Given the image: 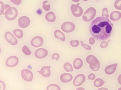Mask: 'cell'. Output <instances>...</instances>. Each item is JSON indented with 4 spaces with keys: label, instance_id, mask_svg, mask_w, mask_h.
Masks as SVG:
<instances>
[{
    "label": "cell",
    "instance_id": "1",
    "mask_svg": "<svg viewBox=\"0 0 121 90\" xmlns=\"http://www.w3.org/2000/svg\"><path fill=\"white\" fill-rule=\"evenodd\" d=\"M89 31L96 39L105 40L110 38L113 32V24L108 18L98 17L91 22Z\"/></svg>",
    "mask_w": 121,
    "mask_h": 90
},
{
    "label": "cell",
    "instance_id": "2",
    "mask_svg": "<svg viewBox=\"0 0 121 90\" xmlns=\"http://www.w3.org/2000/svg\"><path fill=\"white\" fill-rule=\"evenodd\" d=\"M18 11L14 7H11L9 5H5V10L3 13L5 15L6 19L9 21H12L18 16Z\"/></svg>",
    "mask_w": 121,
    "mask_h": 90
},
{
    "label": "cell",
    "instance_id": "3",
    "mask_svg": "<svg viewBox=\"0 0 121 90\" xmlns=\"http://www.w3.org/2000/svg\"><path fill=\"white\" fill-rule=\"evenodd\" d=\"M96 15V10L94 7H90L85 12L83 16V20L89 22L93 20Z\"/></svg>",
    "mask_w": 121,
    "mask_h": 90
},
{
    "label": "cell",
    "instance_id": "4",
    "mask_svg": "<svg viewBox=\"0 0 121 90\" xmlns=\"http://www.w3.org/2000/svg\"><path fill=\"white\" fill-rule=\"evenodd\" d=\"M79 3L77 5L73 4L71 6V11L73 15L75 17H80L83 14V10L81 7L78 6Z\"/></svg>",
    "mask_w": 121,
    "mask_h": 90
},
{
    "label": "cell",
    "instance_id": "5",
    "mask_svg": "<svg viewBox=\"0 0 121 90\" xmlns=\"http://www.w3.org/2000/svg\"><path fill=\"white\" fill-rule=\"evenodd\" d=\"M75 28L74 23L70 22H64L61 26L62 30L67 33H69L73 32Z\"/></svg>",
    "mask_w": 121,
    "mask_h": 90
},
{
    "label": "cell",
    "instance_id": "6",
    "mask_svg": "<svg viewBox=\"0 0 121 90\" xmlns=\"http://www.w3.org/2000/svg\"><path fill=\"white\" fill-rule=\"evenodd\" d=\"M21 75L22 79L26 82H31L33 79V73L30 70H28L27 69H23L22 71Z\"/></svg>",
    "mask_w": 121,
    "mask_h": 90
},
{
    "label": "cell",
    "instance_id": "7",
    "mask_svg": "<svg viewBox=\"0 0 121 90\" xmlns=\"http://www.w3.org/2000/svg\"><path fill=\"white\" fill-rule=\"evenodd\" d=\"M19 26L22 28H26L29 26L30 23V19L25 16H23L19 18L18 19Z\"/></svg>",
    "mask_w": 121,
    "mask_h": 90
},
{
    "label": "cell",
    "instance_id": "8",
    "mask_svg": "<svg viewBox=\"0 0 121 90\" xmlns=\"http://www.w3.org/2000/svg\"><path fill=\"white\" fill-rule=\"evenodd\" d=\"M19 63V59L16 56L9 57L6 60V65L8 67H14L16 66Z\"/></svg>",
    "mask_w": 121,
    "mask_h": 90
},
{
    "label": "cell",
    "instance_id": "9",
    "mask_svg": "<svg viewBox=\"0 0 121 90\" xmlns=\"http://www.w3.org/2000/svg\"><path fill=\"white\" fill-rule=\"evenodd\" d=\"M5 38L7 41L10 44L15 45L17 44L18 41L14 35L10 32H6L5 34Z\"/></svg>",
    "mask_w": 121,
    "mask_h": 90
},
{
    "label": "cell",
    "instance_id": "10",
    "mask_svg": "<svg viewBox=\"0 0 121 90\" xmlns=\"http://www.w3.org/2000/svg\"><path fill=\"white\" fill-rule=\"evenodd\" d=\"M85 79V76L83 74H78L74 79L73 81V84L75 86H79L83 84L84 82Z\"/></svg>",
    "mask_w": 121,
    "mask_h": 90
},
{
    "label": "cell",
    "instance_id": "11",
    "mask_svg": "<svg viewBox=\"0 0 121 90\" xmlns=\"http://www.w3.org/2000/svg\"><path fill=\"white\" fill-rule=\"evenodd\" d=\"M43 39L42 38L36 36L33 38L31 41V45L36 48H38L40 47L43 44Z\"/></svg>",
    "mask_w": 121,
    "mask_h": 90
},
{
    "label": "cell",
    "instance_id": "12",
    "mask_svg": "<svg viewBox=\"0 0 121 90\" xmlns=\"http://www.w3.org/2000/svg\"><path fill=\"white\" fill-rule=\"evenodd\" d=\"M48 51L44 48L38 49L35 51V56L38 59H43L47 56Z\"/></svg>",
    "mask_w": 121,
    "mask_h": 90
},
{
    "label": "cell",
    "instance_id": "13",
    "mask_svg": "<svg viewBox=\"0 0 121 90\" xmlns=\"http://www.w3.org/2000/svg\"><path fill=\"white\" fill-rule=\"evenodd\" d=\"M86 61L89 64V67H94L99 63L97 58L93 55H89L86 58Z\"/></svg>",
    "mask_w": 121,
    "mask_h": 90
},
{
    "label": "cell",
    "instance_id": "14",
    "mask_svg": "<svg viewBox=\"0 0 121 90\" xmlns=\"http://www.w3.org/2000/svg\"><path fill=\"white\" fill-rule=\"evenodd\" d=\"M51 66H44L42 68L40 71H38V72L45 78L49 77L50 75V68Z\"/></svg>",
    "mask_w": 121,
    "mask_h": 90
},
{
    "label": "cell",
    "instance_id": "15",
    "mask_svg": "<svg viewBox=\"0 0 121 90\" xmlns=\"http://www.w3.org/2000/svg\"><path fill=\"white\" fill-rule=\"evenodd\" d=\"M117 64H111L105 68V72L108 75H111L115 73L117 68Z\"/></svg>",
    "mask_w": 121,
    "mask_h": 90
},
{
    "label": "cell",
    "instance_id": "16",
    "mask_svg": "<svg viewBox=\"0 0 121 90\" xmlns=\"http://www.w3.org/2000/svg\"><path fill=\"white\" fill-rule=\"evenodd\" d=\"M60 79L61 81L63 82H68L72 80L73 76L70 73H63L61 75Z\"/></svg>",
    "mask_w": 121,
    "mask_h": 90
},
{
    "label": "cell",
    "instance_id": "17",
    "mask_svg": "<svg viewBox=\"0 0 121 90\" xmlns=\"http://www.w3.org/2000/svg\"><path fill=\"white\" fill-rule=\"evenodd\" d=\"M121 18V13L118 11L112 12L110 15V19L113 21H116L119 20Z\"/></svg>",
    "mask_w": 121,
    "mask_h": 90
},
{
    "label": "cell",
    "instance_id": "18",
    "mask_svg": "<svg viewBox=\"0 0 121 90\" xmlns=\"http://www.w3.org/2000/svg\"><path fill=\"white\" fill-rule=\"evenodd\" d=\"M83 60L80 58L76 59L73 63V67L76 69H79L83 66Z\"/></svg>",
    "mask_w": 121,
    "mask_h": 90
},
{
    "label": "cell",
    "instance_id": "19",
    "mask_svg": "<svg viewBox=\"0 0 121 90\" xmlns=\"http://www.w3.org/2000/svg\"><path fill=\"white\" fill-rule=\"evenodd\" d=\"M45 19L48 21L50 22H53L55 21L56 16L55 13L52 11L49 12L46 14L45 15Z\"/></svg>",
    "mask_w": 121,
    "mask_h": 90
},
{
    "label": "cell",
    "instance_id": "20",
    "mask_svg": "<svg viewBox=\"0 0 121 90\" xmlns=\"http://www.w3.org/2000/svg\"><path fill=\"white\" fill-rule=\"evenodd\" d=\"M54 35L55 38L57 39L61 40L63 41H64L65 40V34L62 31L59 30H57L55 31Z\"/></svg>",
    "mask_w": 121,
    "mask_h": 90
},
{
    "label": "cell",
    "instance_id": "21",
    "mask_svg": "<svg viewBox=\"0 0 121 90\" xmlns=\"http://www.w3.org/2000/svg\"><path fill=\"white\" fill-rule=\"evenodd\" d=\"M104 81L100 79H96L94 82V85L95 86L97 87H99L103 86L104 84Z\"/></svg>",
    "mask_w": 121,
    "mask_h": 90
},
{
    "label": "cell",
    "instance_id": "22",
    "mask_svg": "<svg viewBox=\"0 0 121 90\" xmlns=\"http://www.w3.org/2000/svg\"><path fill=\"white\" fill-rule=\"evenodd\" d=\"M64 68L67 72H73V68L71 64L68 62H66L64 64Z\"/></svg>",
    "mask_w": 121,
    "mask_h": 90
},
{
    "label": "cell",
    "instance_id": "23",
    "mask_svg": "<svg viewBox=\"0 0 121 90\" xmlns=\"http://www.w3.org/2000/svg\"><path fill=\"white\" fill-rule=\"evenodd\" d=\"M14 34L19 39L22 38L23 37V32L21 29H15L13 31Z\"/></svg>",
    "mask_w": 121,
    "mask_h": 90
},
{
    "label": "cell",
    "instance_id": "24",
    "mask_svg": "<svg viewBox=\"0 0 121 90\" xmlns=\"http://www.w3.org/2000/svg\"><path fill=\"white\" fill-rule=\"evenodd\" d=\"M47 90H60V88L58 85L52 84L48 86L47 88Z\"/></svg>",
    "mask_w": 121,
    "mask_h": 90
},
{
    "label": "cell",
    "instance_id": "25",
    "mask_svg": "<svg viewBox=\"0 0 121 90\" xmlns=\"http://www.w3.org/2000/svg\"><path fill=\"white\" fill-rule=\"evenodd\" d=\"M22 52L26 56H30L31 55V52L26 45H24L22 49Z\"/></svg>",
    "mask_w": 121,
    "mask_h": 90
},
{
    "label": "cell",
    "instance_id": "26",
    "mask_svg": "<svg viewBox=\"0 0 121 90\" xmlns=\"http://www.w3.org/2000/svg\"><path fill=\"white\" fill-rule=\"evenodd\" d=\"M114 6L116 9L121 10V0H116L114 3Z\"/></svg>",
    "mask_w": 121,
    "mask_h": 90
},
{
    "label": "cell",
    "instance_id": "27",
    "mask_svg": "<svg viewBox=\"0 0 121 90\" xmlns=\"http://www.w3.org/2000/svg\"><path fill=\"white\" fill-rule=\"evenodd\" d=\"M108 9L107 8H104L103 9V12H102V17H105L107 18H108L109 17V15H108Z\"/></svg>",
    "mask_w": 121,
    "mask_h": 90
},
{
    "label": "cell",
    "instance_id": "28",
    "mask_svg": "<svg viewBox=\"0 0 121 90\" xmlns=\"http://www.w3.org/2000/svg\"><path fill=\"white\" fill-rule=\"evenodd\" d=\"M48 2L47 0L44 1L43 3V7L45 11H50V5H46V3Z\"/></svg>",
    "mask_w": 121,
    "mask_h": 90
},
{
    "label": "cell",
    "instance_id": "29",
    "mask_svg": "<svg viewBox=\"0 0 121 90\" xmlns=\"http://www.w3.org/2000/svg\"><path fill=\"white\" fill-rule=\"evenodd\" d=\"M5 10V5L4 3L0 0V15H3Z\"/></svg>",
    "mask_w": 121,
    "mask_h": 90
},
{
    "label": "cell",
    "instance_id": "30",
    "mask_svg": "<svg viewBox=\"0 0 121 90\" xmlns=\"http://www.w3.org/2000/svg\"><path fill=\"white\" fill-rule=\"evenodd\" d=\"M70 44L73 47H77L79 44V41L78 40H74V41H71L70 42Z\"/></svg>",
    "mask_w": 121,
    "mask_h": 90
},
{
    "label": "cell",
    "instance_id": "31",
    "mask_svg": "<svg viewBox=\"0 0 121 90\" xmlns=\"http://www.w3.org/2000/svg\"><path fill=\"white\" fill-rule=\"evenodd\" d=\"M81 44L85 49H86L87 50H88V51H90L91 50V47L89 45L84 44L83 41H81Z\"/></svg>",
    "mask_w": 121,
    "mask_h": 90
},
{
    "label": "cell",
    "instance_id": "32",
    "mask_svg": "<svg viewBox=\"0 0 121 90\" xmlns=\"http://www.w3.org/2000/svg\"><path fill=\"white\" fill-rule=\"evenodd\" d=\"M110 40H109L108 41H102V42L100 44V47L102 48H105L106 47H107L108 45V43L109 41H110Z\"/></svg>",
    "mask_w": 121,
    "mask_h": 90
},
{
    "label": "cell",
    "instance_id": "33",
    "mask_svg": "<svg viewBox=\"0 0 121 90\" xmlns=\"http://www.w3.org/2000/svg\"><path fill=\"white\" fill-rule=\"evenodd\" d=\"M100 62L97 65H96L95 66H94V67H90V68H91V69L92 70H93L94 71H95V72H96V71H98L99 70V68H100Z\"/></svg>",
    "mask_w": 121,
    "mask_h": 90
},
{
    "label": "cell",
    "instance_id": "34",
    "mask_svg": "<svg viewBox=\"0 0 121 90\" xmlns=\"http://www.w3.org/2000/svg\"><path fill=\"white\" fill-rule=\"evenodd\" d=\"M60 55L58 53H54L52 56V60L55 59L56 60H58L60 59Z\"/></svg>",
    "mask_w": 121,
    "mask_h": 90
},
{
    "label": "cell",
    "instance_id": "35",
    "mask_svg": "<svg viewBox=\"0 0 121 90\" xmlns=\"http://www.w3.org/2000/svg\"><path fill=\"white\" fill-rule=\"evenodd\" d=\"M6 89V86L4 82L0 81V90H5Z\"/></svg>",
    "mask_w": 121,
    "mask_h": 90
},
{
    "label": "cell",
    "instance_id": "36",
    "mask_svg": "<svg viewBox=\"0 0 121 90\" xmlns=\"http://www.w3.org/2000/svg\"><path fill=\"white\" fill-rule=\"evenodd\" d=\"M22 0H11V1L12 2L13 4L19 6L22 2Z\"/></svg>",
    "mask_w": 121,
    "mask_h": 90
},
{
    "label": "cell",
    "instance_id": "37",
    "mask_svg": "<svg viewBox=\"0 0 121 90\" xmlns=\"http://www.w3.org/2000/svg\"><path fill=\"white\" fill-rule=\"evenodd\" d=\"M95 78H96L95 75L94 73H91L88 76V79L89 80H94L95 79Z\"/></svg>",
    "mask_w": 121,
    "mask_h": 90
},
{
    "label": "cell",
    "instance_id": "38",
    "mask_svg": "<svg viewBox=\"0 0 121 90\" xmlns=\"http://www.w3.org/2000/svg\"><path fill=\"white\" fill-rule=\"evenodd\" d=\"M89 42L90 44H91V45H93V44H94L95 43V39H94V38H89Z\"/></svg>",
    "mask_w": 121,
    "mask_h": 90
},
{
    "label": "cell",
    "instance_id": "39",
    "mask_svg": "<svg viewBox=\"0 0 121 90\" xmlns=\"http://www.w3.org/2000/svg\"><path fill=\"white\" fill-rule=\"evenodd\" d=\"M73 1L75 2H78L79 1V0H72Z\"/></svg>",
    "mask_w": 121,
    "mask_h": 90
},
{
    "label": "cell",
    "instance_id": "40",
    "mask_svg": "<svg viewBox=\"0 0 121 90\" xmlns=\"http://www.w3.org/2000/svg\"><path fill=\"white\" fill-rule=\"evenodd\" d=\"M101 89H105V90H108V89H104V88H102L101 89H99V90H101Z\"/></svg>",
    "mask_w": 121,
    "mask_h": 90
},
{
    "label": "cell",
    "instance_id": "41",
    "mask_svg": "<svg viewBox=\"0 0 121 90\" xmlns=\"http://www.w3.org/2000/svg\"><path fill=\"white\" fill-rule=\"evenodd\" d=\"M83 1H88V0H83Z\"/></svg>",
    "mask_w": 121,
    "mask_h": 90
},
{
    "label": "cell",
    "instance_id": "42",
    "mask_svg": "<svg viewBox=\"0 0 121 90\" xmlns=\"http://www.w3.org/2000/svg\"><path fill=\"white\" fill-rule=\"evenodd\" d=\"M0 52H1V49H0Z\"/></svg>",
    "mask_w": 121,
    "mask_h": 90
},
{
    "label": "cell",
    "instance_id": "43",
    "mask_svg": "<svg viewBox=\"0 0 121 90\" xmlns=\"http://www.w3.org/2000/svg\"></svg>",
    "mask_w": 121,
    "mask_h": 90
}]
</instances>
